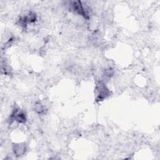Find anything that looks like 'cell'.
<instances>
[{"mask_svg": "<svg viewBox=\"0 0 160 160\" xmlns=\"http://www.w3.org/2000/svg\"><path fill=\"white\" fill-rule=\"evenodd\" d=\"M97 91V100L100 101H102L107 96L109 95V91L106 86L105 84L102 82H99L96 86Z\"/></svg>", "mask_w": 160, "mask_h": 160, "instance_id": "6da1fadb", "label": "cell"}, {"mask_svg": "<svg viewBox=\"0 0 160 160\" xmlns=\"http://www.w3.org/2000/svg\"><path fill=\"white\" fill-rule=\"evenodd\" d=\"M11 119H12V121H16L19 123H24L26 121V118L25 114L22 111L15 109L11 116Z\"/></svg>", "mask_w": 160, "mask_h": 160, "instance_id": "7a4b0ae2", "label": "cell"}, {"mask_svg": "<svg viewBox=\"0 0 160 160\" xmlns=\"http://www.w3.org/2000/svg\"><path fill=\"white\" fill-rule=\"evenodd\" d=\"M72 9L79 14L83 16L86 18H88L87 11H86V9H84V8L83 7V6L82 5L80 1L73 2L72 4Z\"/></svg>", "mask_w": 160, "mask_h": 160, "instance_id": "3957f363", "label": "cell"}, {"mask_svg": "<svg viewBox=\"0 0 160 160\" xmlns=\"http://www.w3.org/2000/svg\"><path fill=\"white\" fill-rule=\"evenodd\" d=\"M26 148L24 144H17L14 145L13 151L16 156H21L25 153Z\"/></svg>", "mask_w": 160, "mask_h": 160, "instance_id": "277c9868", "label": "cell"}, {"mask_svg": "<svg viewBox=\"0 0 160 160\" xmlns=\"http://www.w3.org/2000/svg\"><path fill=\"white\" fill-rule=\"evenodd\" d=\"M35 111L39 114H41L44 111V108L40 102H36L35 105Z\"/></svg>", "mask_w": 160, "mask_h": 160, "instance_id": "5b68a950", "label": "cell"}]
</instances>
